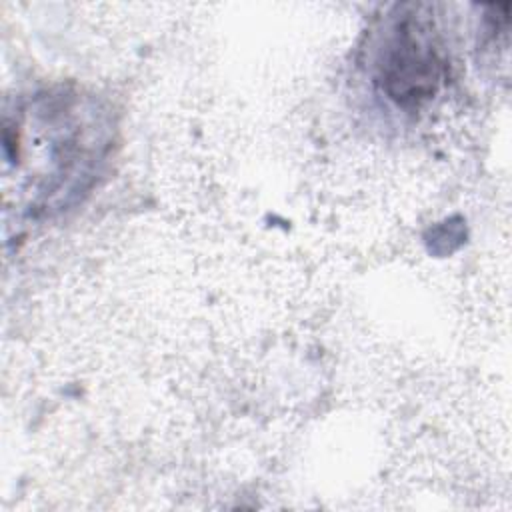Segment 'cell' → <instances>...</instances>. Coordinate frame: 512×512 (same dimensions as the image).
I'll return each instance as SVG.
<instances>
[{
	"label": "cell",
	"mask_w": 512,
	"mask_h": 512,
	"mask_svg": "<svg viewBox=\"0 0 512 512\" xmlns=\"http://www.w3.org/2000/svg\"><path fill=\"white\" fill-rule=\"evenodd\" d=\"M442 64L432 42L416 28L402 26L380 64V80L390 98L408 104L430 98L440 82Z\"/></svg>",
	"instance_id": "6da1fadb"
}]
</instances>
